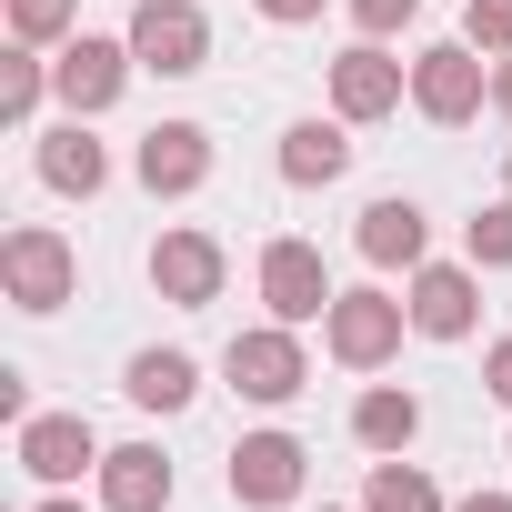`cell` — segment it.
<instances>
[{
  "mask_svg": "<svg viewBox=\"0 0 512 512\" xmlns=\"http://www.w3.org/2000/svg\"><path fill=\"white\" fill-rule=\"evenodd\" d=\"M482 392H492V402H512V342H492V362H482Z\"/></svg>",
  "mask_w": 512,
  "mask_h": 512,
  "instance_id": "26",
  "label": "cell"
},
{
  "mask_svg": "<svg viewBox=\"0 0 512 512\" xmlns=\"http://www.w3.org/2000/svg\"><path fill=\"white\" fill-rule=\"evenodd\" d=\"M322 0H262V21H312Z\"/></svg>",
  "mask_w": 512,
  "mask_h": 512,
  "instance_id": "27",
  "label": "cell"
},
{
  "mask_svg": "<svg viewBox=\"0 0 512 512\" xmlns=\"http://www.w3.org/2000/svg\"><path fill=\"white\" fill-rule=\"evenodd\" d=\"M221 372H231V392L241 402H292L312 372H302V342H292V322L282 332H241L231 352H221Z\"/></svg>",
  "mask_w": 512,
  "mask_h": 512,
  "instance_id": "3",
  "label": "cell"
},
{
  "mask_svg": "<svg viewBox=\"0 0 512 512\" xmlns=\"http://www.w3.org/2000/svg\"><path fill=\"white\" fill-rule=\"evenodd\" d=\"M412 11H422V0H352V21H362V31H372V41H382V31H402V21H412Z\"/></svg>",
  "mask_w": 512,
  "mask_h": 512,
  "instance_id": "25",
  "label": "cell"
},
{
  "mask_svg": "<svg viewBox=\"0 0 512 512\" xmlns=\"http://www.w3.org/2000/svg\"><path fill=\"white\" fill-rule=\"evenodd\" d=\"M462 31H472V51H502V61H512V0H472Z\"/></svg>",
  "mask_w": 512,
  "mask_h": 512,
  "instance_id": "23",
  "label": "cell"
},
{
  "mask_svg": "<svg viewBox=\"0 0 512 512\" xmlns=\"http://www.w3.org/2000/svg\"><path fill=\"white\" fill-rule=\"evenodd\" d=\"M0 272H11V302H21V312H61V302H71V241L31 221V231L0 241Z\"/></svg>",
  "mask_w": 512,
  "mask_h": 512,
  "instance_id": "2",
  "label": "cell"
},
{
  "mask_svg": "<svg viewBox=\"0 0 512 512\" xmlns=\"http://www.w3.org/2000/svg\"><path fill=\"white\" fill-rule=\"evenodd\" d=\"M151 282H161V302H181V312L221 302V241H211V231H161V241H151Z\"/></svg>",
  "mask_w": 512,
  "mask_h": 512,
  "instance_id": "7",
  "label": "cell"
},
{
  "mask_svg": "<svg viewBox=\"0 0 512 512\" xmlns=\"http://www.w3.org/2000/svg\"><path fill=\"white\" fill-rule=\"evenodd\" d=\"M11 31L21 41H61L71 31V0H11Z\"/></svg>",
  "mask_w": 512,
  "mask_h": 512,
  "instance_id": "24",
  "label": "cell"
},
{
  "mask_svg": "<svg viewBox=\"0 0 512 512\" xmlns=\"http://www.w3.org/2000/svg\"><path fill=\"white\" fill-rule=\"evenodd\" d=\"M362 262H382V272H392V262H402V272L422 262V211H412V201H372V211H362Z\"/></svg>",
  "mask_w": 512,
  "mask_h": 512,
  "instance_id": "16",
  "label": "cell"
},
{
  "mask_svg": "<svg viewBox=\"0 0 512 512\" xmlns=\"http://www.w3.org/2000/svg\"><path fill=\"white\" fill-rule=\"evenodd\" d=\"M362 512H442V492H432L412 462H372V492H362Z\"/></svg>",
  "mask_w": 512,
  "mask_h": 512,
  "instance_id": "20",
  "label": "cell"
},
{
  "mask_svg": "<svg viewBox=\"0 0 512 512\" xmlns=\"http://www.w3.org/2000/svg\"><path fill=\"white\" fill-rule=\"evenodd\" d=\"M392 101H402V61H392V51L362 41V51L332 61V111H342V121H382Z\"/></svg>",
  "mask_w": 512,
  "mask_h": 512,
  "instance_id": "11",
  "label": "cell"
},
{
  "mask_svg": "<svg viewBox=\"0 0 512 512\" xmlns=\"http://www.w3.org/2000/svg\"><path fill=\"white\" fill-rule=\"evenodd\" d=\"M352 432H362V452H402V442L422 432V402H412V392H362V402H352Z\"/></svg>",
  "mask_w": 512,
  "mask_h": 512,
  "instance_id": "19",
  "label": "cell"
},
{
  "mask_svg": "<svg viewBox=\"0 0 512 512\" xmlns=\"http://www.w3.org/2000/svg\"><path fill=\"white\" fill-rule=\"evenodd\" d=\"M492 101H502V111H512V61H502V71H492Z\"/></svg>",
  "mask_w": 512,
  "mask_h": 512,
  "instance_id": "28",
  "label": "cell"
},
{
  "mask_svg": "<svg viewBox=\"0 0 512 512\" xmlns=\"http://www.w3.org/2000/svg\"><path fill=\"white\" fill-rule=\"evenodd\" d=\"M412 101H422V121L462 131V121L482 111V61H472V41H442V51H422V61H412Z\"/></svg>",
  "mask_w": 512,
  "mask_h": 512,
  "instance_id": "5",
  "label": "cell"
},
{
  "mask_svg": "<svg viewBox=\"0 0 512 512\" xmlns=\"http://www.w3.org/2000/svg\"><path fill=\"white\" fill-rule=\"evenodd\" d=\"M101 171H111V161H101V141H91L81 121L41 141V181H51V191H81V201H91V191H101Z\"/></svg>",
  "mask_w": 512,
  "mask_h": 512,
  "instance_id": "17",
  "label": "cell"
},
{
  "mask_svg": "<svg viewBox=\"0 0 512 512\" xmlns=\"http://www.w3.org/2000/svg\"><path fill=\"white\" fill-rule=\"evenodd\" d=\"M101 502H111V512H161V502H171V462H161L151 442L101 452Z\"/></svg>",
  "mask_w": 512,
  "mask_h": 512,
  "instance_id": "13",
  "label": "cell"
},
{
  "mask_svg": "<svg viewBox=\"0 0 512 512\" xmlns=\"http://www.w3.org/2000/svg\"><path fill=\"white\" fill-rule=\"evenodd\" d=\"M462 512H512V502H502V492H482V502H462Z\"/></svg>",
  "mask_w": 512,
  "mask_h": 512,
  "instance_id": "29",
  "label": "cell"
},
{
  "mask_svg": "<svg viewBox=\"0 0 512 512\" xmlns=\"http://www.w3.org/2000/svg\"><path fill=\"white\" fill-rule=\"evenodd\" d=\"M91 462H101V442H91L81 412H31V422H21V472H31V482H81Z\"/></svg>",
  "mask_w": 512,
  "mask_h": 512,
  "instance_id": "8",
  "label": "cell"
},
{
  "mask_svg": "<svg viewBox=\"0 0 512 512\" xmlns=\"http://www.w3.org/2000/svg\"><path fill=\"white\" fill-rule=\"evenodd\" d=\"M412 332H432V342H462V332H472V272L432 262V272L412 282Z\"/></svg>",
  "mask_w": 512,
  "mask_h": 512,
  "instance_id": "14",
  "label": "cell"
},
{
  "mask_svg": "<svg viewBox=\"0 0 512 512\" xmlns=\"http://www.w3.org/2000/svg\"><path fill=\"white\" fill-rule=\"evenodd\" d=\"M191 382H201V372H191V352H131V382H121V392H131L141 412H181V402H191Z\"/></svg>",
  "mask_w": 512,
  "mask_h": 512,
  "instance_id": "18",
  "label": "cell"
},
{
  "mask_svg": "<svg viewBox=\"0 0 512 512\" xmlns=\"http://www.w3.org/2000/svg\"><path fill=\"white\" fill-rule=\"evenodd\" d=\"M392 342H402V302H382V292H342L332 302V362L372 372V362H392Z\"/></svg>",
  "mask_w": 512,
  "mask_h": 512,
  "instance_id": "9",
  "label": "cell"
},
{
  "mask_svg": "<svg viewBox=\"0 0 512 512\" xmlns=\"http://www.w3.org/2000/svg\"><path fill=\"white\" fill-rule=\"evenodd\" d=\"M262 302L282 312V322H332V272H322V251L312 241H272L262 251Z\"/></svg>",
  "mask_w": 512,
  "mask_h": 512,
  "instance_id": "4",
  "label": "cell"
},
{
  "mask_svg": "<svg viewBox=\"0 0 512 512\" xmlns=\"http://www.w3.org/2000/svg\"><path fill=\"white\" fill-rule=\"evenodd\" d=\"M41 512H81V502H41Z\"/></svg>",
  "mask_w": 512,
  "mask_h": 512,
  "instance_id": "30",
  "label": "cell"
},
{
  "mask_svg": "<svg viewBox=\"0 0 512 512\" xmlns=\"http://www.w3.org/2000/svg\"><path fill=\"white\" fill-rule=\"evenodd\" d=\"M31 101H41V61H31V51H11V61H0V111L31 121Z\"/></svg>",
  "mask_w": 512,
  "mask_h": 512,
  "instance_id": "21",
  "label": "cell"
},
{
  "mask_svg": "<svg viewBox=\"0 0 512 512\" xmlns=\"http://www.w3.org/2000/svg\"><path fill=\"white\" fill-rule=\"evenodd\" d=\"M302 462H312V452H302L292 432H251V442L231 452V502H241V512L292 502V492H302Z\"/></svg>",
  "mask_w": 512,
  "mask_h": 512,
  "instance_id": "6",
  "label": "cell"
},
{
  "mask_svg": "<svg viewBox=\"0 0 512 512\" xmlns=\"http://www.w3.org/2000/svg\"><path fill=\"white\" fill-rule=\"evenodd\" d=\"M472 262H512V201H492V211H472Z\"/></svg>",
  "mask_w": 512,
  "mask_h": 512,
  "instance_id": "22",
  "label": "cell"
},
{
  "mask_svg": "<svg viewBox=\"0 0 512 512\" xmlns=\"http://www.w3.org/2000/svg\"><path fill=\"white\" fill-rule=\"evenodd\" d=\"M342 171H352V141H342L332 121H292V131H282V181L312 191V181H342Z\"/></svg>",
  "mask_w": 512,
  "mask_h": 512,
  "instance_id": "15",
  "label": "cell"
},
{
  "mask_svg": "<svg viewBox=\"0 0 512 512\" xmlns=\"http://www.w3.org/2000/svg\"><path fill=\"white\" fill-rule=\"evenodd\" d=\"M201 171H211V131H201V121L141 131V181H151V191H201Z\"/></svg>",
  "mask_w": 512,
  "mask_h": 512,
  "instance_id": "12",
  "label": "cell"
},
{
  "mask_svg": "<svg viewBox=\"0 0 512 512\" xmlns=\"http://www.w3.org/2000/svg\"><path fill=\"white\" fill-rule=\"evenodd\" d=\"M131 51H141V71L181 81V71L211 61V21L191 11V0H141V11H131Z\"/></svg>",
  "mask_w": 512,
  "mask_h": 512,
  "instance_id": "1",
  "label": "cell"
},
{
  "mask_svg": "<svg viewBox=\"0 0 512 512\" xmlns=\"http://www.w3.org/2000/svg\"><path fill=\"white\" fill-rule=\"evenodd\" d=\"M131 61H141L131 41H71L51 81H61V101H71V111H111V101H121V81H131Z\"/></svg>",
  "mask_w": 512,
  "mask_h": 512,
  "instance_id": "10",
  "label": "cell"
}]
</instances>
